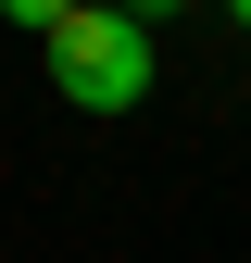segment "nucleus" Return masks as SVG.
<instances>
[{
    "mask_svg": "<svg viewBox=\"0 0 251 263\" xmlns=\"http://www.w3.org/2000/svg\"><path fill=\"white\" fill-rule=\"evenodd\" d=\"M126 13H138V25H151V13H176V0H126Z\"/></svg>",
    "mask_w": 251,
    "mask_h": 263,
    "instance_id": "nucleus-3",
    "label": "nucleus"
},
{
    "mask_svg": "<svg viewBox=\"0 0 251 263\" xmlns=\"http://www.w3.org/2000/svg\"><path fill=\"white\" fill-rule=\"evenodd\" d=\"M226 13H239V25H251V0H226Z\"/></svg>",
    "mask_w": 251,
    "mask_h": 263,
    "instance_id": "nucleus-4",
    "label": "nucleus"
},
{
    "mask_svg": "<svg viewBox=\"0 0 251 263\" xmlns=\"http://www.w3.org/2000/svg\"><path fill=\"white\" fill-rule=\"evenodd\" d=\"M50 88H63L76 113H138V101H151V25L126 13V0H113V13L88 0V13L50 38Z\"/></svg>",
    "mask_w": 251,
    "mask_h": 263,
    "instance_id": "nucleus-1",
    "label": "nucleus"
},
{
    "mask_svg": "<svg viewBox=\"0 0 251 263\" xmlns=\"http://www.w3.org/2000/svg\"><path fill=\"white\" fill-rule=\"evenodd\" d=\"M0 13H13V25H25V38H38V50H50V38H63V25H76V13H88V0H0Z\"/></svg>",
    "mask_w": 251,
    "mask_h": 263,
    "instance_id": "nucleus-2",
    "label": "nucleus"
}]
</instances>
